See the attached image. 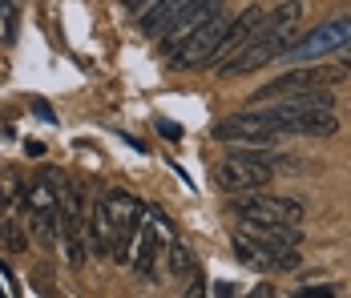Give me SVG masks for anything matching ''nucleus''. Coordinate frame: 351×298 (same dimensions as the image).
Listing matches in <instances>:
<instances>
[{
	"label": "nucleus",
	"mask_w": 351,
	"mask_h": 298,
	"mask_svg": "<svg viewBox=\"0 0 351 298\" xmlns=\"http://www.w3.org/2000/svg\"><path fill=\"white\" fill-rule=\"evenodd\" d=\"M166 258H170V274L174 278H190L194 270H198V262H194V254L178 242V234L170 238V246H166Z\"/></svg>",
	"instance_id": "17"
},
{
	"label": "nucleus",
	"mask_w": 351,
	"mask_h": 298,
	"mask_svg": "<svg viewBox=\"0 0 351 298\" xmlns=\"http://www.w3.org/2000/svg\"><path fill=\"white\" fill-rule=\"evenodd\" d=\"M190 4H198V0H154V4H145L141 8V33L158 40V36L166 33V25L174 21L182 8H190Z\"/></svg>",
	"instance_id": "15"
},
{
	"label": "nucleus",
	"mask_w": 351,
	"mask_h": 298,
	"mask_svg": "<svg viewBox=\"0 0 351 298\" xmlns=\"http://www.w3.org/2000/svg\"><path fill=\"white\" fill-rule=\"evenodd\" d=\"M0 214H8V198L4 194H0Z\"/></svg>",
	"instance_id": "25"
},
{
	"label": "nucleus",
	"mask_w": 351,
	"mask_h": 298,
	"mask_svg": "<svg viewBox=\"0 0 351 298\" xmlns=\"http://www.w3.org/2000/svg\"><path fill=\"white\" fill-rule=\"evenodd\" d=\"M25 218H16V214H4V226H0V246L8 250V254H25L29 250V234H25Z\"/></svg>",
	"instance_id": "16"
},
{
	"label": "nucleus",
	"mask_w": 351,
	"mask_h": 298,
	"mask_svg": "<svg viewBox=\"0 0 351 298\" xmlns=\"http://www.w3.org/2000/svg\"><path fill=\"white\" fill-rule=\"evenodd\" d=\"M234 234L254 238V242H267V246H299L303 242L299 226H291V222H258V218H239Z\"/></svg>",
	"instance_id": "14"
},
{
	"label": "nucleus",
	"mask_w": 351,
	"mask_h": 298,
	"mask_svg": "<svg viewBox=\"0 0 351 298\" xmlns=\"http://www.w3.org/2000/svg\"><path fill=\"white\" fill-rule=\"evenodd\" d=\"M234 258L246 270H258V274H271V270H299V250L295 246H267V242H254L234 234Z\"/></svg>",
	"instance_id": "10"
},
{
	"label": "nucleus",
	"mask_w": 351,
	"mask_h": 298,
	"mask_svg": "<svg viewBox=\"0 0 351 298\" xmlns=\"http://www.w3.org/2000/svg\"><path fill=\"white\" fill-rule=\"evenodd\" d=\"M275 182V166L263 162L258 153H230L214 166V186L222 194H250Z\"/></svg>",
	"instance_id": "5"
},
{
	"label": "nucleus",
	"mask_w": 351,
	"mask_h": 298,
	"mask_svg": "<svg viewBox=\"0 0 351 298\" xmlns=\"http://www.w3.org/2000/svg\"><path fill=\"white\" fill-rule=\"evenodd\" d=\"M348 65H351V40H348Z\"/></svg>",
	"instance_id": "26"
},
{
	"label": "nucleus",
	"mask_w": 351,
	"mask_h": 298,
	"mask_svg": "<svg viewBox=\"0 0 351 298\" xmlns=\"http://www.w3.org/2000/svg\"><path fill=\"white\" fill-rule=\"evenodd\" d=\"M170 238H174V222L158 206H145L138 238H134V250H130V266H134L138 278H158V258L166 254Z\"/></svg>",
	"instance_id": "3"
},
{
	"label": "nucleus",
	"mask_w": 351,
	"mask_h": 298,
	"mask_svg": "<svg viewBox=\"0 0 351 298\" xmlns=\"http://www.w3.org/2000/svg\"><path fill=\"white\" fill-rule=\"evenodd\" d=\"M351 40V16H335V21H323L319 29H311L307 36H295L287 49L279 53V61L287 69L291 65H311V61H323L331 53H343Z\"/></svg>",
	"instance_id": "2"
},
{
	"label": "nucleus",
	"mask_w": 351,
	"mask_h": 298,
	"mask_svg": "<svg viewBox=\"0 0 351 298\" xmlns=\"http://www.w3.org/2000/svg\"><path fill=\"white\" fill-rule=\"evenodd\" d=\"M81 234H85V254H93V258H109V250H113V222H109V210H106V201L101 198L85 210Z\"/></svg>",
	"instance_id": "11"
},
{
	"label": "nucleus",
	"mask_w": 351,
	"mask_h": 298,
	"mask_svg": "<svg viewBox=\"0 0 351 298\" xmlns=\"http://www.w3.org/2000/svg\"><path fill=\"white\" fill-rule=\"evenodd\" d=\"M226 29H230V16H226V8H222L214 21H206V25L194 29V33H186L174 49H170V69H174V73L210 69L214 57H218V40L226 36Z\"/></svg>",
	"instance_id": "4"
},
{
	"label": "nucleus",
	"mask_w": 351,
	"mask_h": 298,
	"mask_svg": "<svg viewBox=\"0 0 351 298\" xmlns=\"http://www.w3.org/2000/svg\"><path fill=\"white\" fill-rule=\"evenodd\" d=\"M343 73H348V69H339V65H315V69L291 65L282 77L267 81V85L250 97V105L275 101V97H282V93H303V89H331V85H339V81H343Z\"/></svg>",
	"instance_id": "8"
},
{
	"label": "nucleus",
	"mask_w": 351,
	"mask_h": 298,
	"mask_svg": "<svg viewBox=\"0 0 351 298\" xmlns=\"http://www.w3.org/2000/svg\"><path fill=\"white\" fill-rule=\"evenodd\" d=\"M154 129L162 133L166 141H178V137H182V129H178L174 121H166V117H158V121H154Z\"/></svg>",
	"instance_id": "19"
},
{
	"label": "nucleus",
	"mask_w": 351,
	"mask_h": 298,
	"mask_svg": "<svg viewBox=\"0 0 351 298\" xmlns=\"http://www.w3.org/2000/svg\"><path fill=\"white\" fill-rule=\"evenodd\" d=\"M109 210V222H113V258L121 266H130V250H134V238H138V226H141V214H145V201L125 194V190H106L101 194Z\"/></svg>",
	"instance_id": "6"
},
{
	"label": "nucleus",
	"mask_w": 351,
	"mask_h": 298,
	"mask_svg": "<svg viewBox=\"0 0 351 298\" xmlns=\"http://www.w3.org/2000/svg\"><path fill=\"white\" fill-rule=\"evenodd\" d=\"M210 295H234V286H230V282H214Z\"/></svg>",
	"instance_id": "23"
},
{
	"label": "nucleus",
	"mask_w": 351,
	"mask_h": 298,
	"mask_svg": "<svg viewBox=\"0 0 351 298\" xmlns=\"http://www.w3.org/2000/svg\"><path fill=\"white\" fill-rule=\"evenodd\" d=\"M331 295V286H303L299 290V298H327Z\"/></svg>",
	"instance_id": "20"
},
{
	"label": "nucleus",
	"mask_w": 351,
	"mask_h": 298,
	"mask_svg": "<svg viewBox=\"0 0 351 298\" xmlns=\"http://www.w3.org/2000/svg\"><path fill=\"white\" fill-rule=\"evenodd\" d=\"M218 12H222V0H198V4H190V8H182L174 21L166 25V33L158 36V40H162L166 49H174V45H178V40H182L186 33L202 29L206 21H214V16H218Z\"/></svg>",
	"instance_id": "12"
},
{
	"label": "nucleus",
	"mask_w": 351,
	"mask_h": 298,
	"mask_svg": "<svg viewBox=\"0 0 351 298\" xmlns=\"http://www.w3.org/2000/svg\"><path fill=\"white\" fill-rule=\"evenodd\" d=\"M0 12H4V21H16V8H12V0H0Z\"/></svg>",
	"instance_id": "22"
},
{
	"label": "nucleus",
	"mask_w": 351,
	"mask_h": 298,
	"mask_svg": "<svg viewBox=\"0 0 351 298\" xmlns=\"http://www.w3.org/2000/svg\"><path fill=\"white\" fill-rule=\"evenodd\" d=\"M121 4H125V8H134V12H141V8H145V4H154V0H121Z\"/></svg>",
	"instance_id": "24"
},
{
	"label": "nucleus",
	"mask_w": 351,
	"mask_h": 298,
	"mask_svg": "<svg viewBox=\"0 0 351 298\" xmlns=\"http://www.w3.org/2000/svg\"><path fill=\"white\" fill-rule=\"evenodd\" d=\"M263 12L267 8H258V4H250V8H243L234 21H230V29H226V36L218 40V57H214V65H222V61H230L243 45H250V36L258 33V21H263Z\"/></svg>",
	"instance_id": "13"
},
{
	"label": "nucleus",
	"mask_w": 351,
	"mask_h": 298,
	"mask_svg": "<svg viewBox=\"0 0 351 298\" xmlns=\"http://www.w3.org/2000/svg\"><path fill=\"white\" fill-rule=\"evenodd\" d=\"M210 137H214V141H226V145H239V149H271L282 133L271 129V125L263 121V113L250 105L246 113H234V117L214 121Z\"/></svg>",
	"instance_id": "7"
},
{
	"label": "nucleus",
	"mask_w": 351,
	"mask_h": 298,
	"mask_svg": "<svg viewBox=\"0 0 351 298\" xmlns=\"http://www.w3.org/2000/svg\"><path fill=\"white\" fill-rule=\"evenodd\" d=\"M25 153H29V158H45V145H40V141H25Z\"/></svg>",
	"instance_id": "21"
},
{
	"label": "nucleus",
	"mask_w": 351,
	"mask_h": 298,
	"mask_svg": "<svg viewBox=\"0 0 351 298\" xmlns=\"http://www.w3.org/2000/svg\"><path fill=\"white\" fill-rule=\"evenodd\" d=\"M234 218H258V222H291L303 226V201L295 198H275L267 190H250V194H230Z\"/></svg>",
	"instance_id": "9"
},
{
	"label": "nucleus",
	"mask_w": 351,
	"mask_h": 298,
	"mask_svg": "<svg viewBox=\"0 0 351 298\" xmlns=\"http://www.w3.org/2000/svg\"><path fill=\"white\" fill-rule=\"evenodd\" d=\"M299 21H303V0H282L279 8L263 12L258 33L250 36V45H243L230 61L214 65L218 77H246V73H254V69L279 61V53L299 36Z\"/></svg>",
	"instance_id": "1"
},
{
	"label": "nucleus",
	"mask_w": 351,
	"mask_h": 298,
	"mask_svg": "<svg viewBox=\"0 0 351 298\" xmlns=\"http://www.w3.org/2000/svg\"><path fill=\"white\" fill-rule=\"evenodd\" d=\"M33 113L40 117V121H45V125H57V113H53V105H49L45 97H36V101H33Z\"/></svg>",
	"instance_id": "18"
}]
</instances>
